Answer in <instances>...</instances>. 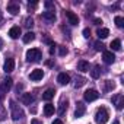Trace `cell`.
Returning <instances> with one entry per match:
<instances>
[{
    "mask_svg": "<svg viewBox=\"0 0 124 124\" xmlns=\"http://www.w3.org/2000/svg\"><path fill=\"white\" fill-rule=\"evenodd\" d=\"M108 117H109V112H108V109L104 108V107L98 108L96 112H95V121H96L98 124H105V123L108 121Z\"/></svg>",
    "mask_w": 124,
    "mask_h": 124,
    "instance_id": "6da1fadb",
    "label": "cell"
},
{
    "mask_svg": "<svg viewBox=\"0 0 124 124\" xmlns=\"http://www.w3.org/2000/svg\"><path fill=\"white\" fill-rule=\"evenodd\" d=\"M10 115H12V118H13L15 121L23 118V109H22L15 101H10Z\"/></svg>",
    "mask_w": 124,
    "mask_h": 124,
    "instance_id": "7a4b0ae2",
    "label": "cell"
},
{
    "mask_svg": "<svg viewBox=\"0 0 124 124\" xmlns=\"http://www.w3.org/2000/svg\"><path fill=\"white\" fill-rule=\"evenodd\" d=\"M41 57H42V54L38 48H31L26 51V60L29 63H37V61L41 60Z\"/></svg>",
    "mask_w": 124,
    "mask_h": 124,
    "instance_id": "3957f363",
    "label": "cell"
},
{
    "mask_svg": "<svg viewBox=\"0 0 124 124\" xmlns=\"http://www.w3.org/2000/svg\"><path fill=\"white\" fill-rule=\"evenodd\" d=\"M83 96H85V101L92 102V101H96V99L99 98V93H98L95 89H88V91L83 93Z\"/></svg>",
    "mask_w": 124,
    "mask_h": 124,
    "instance_id": "277c9868",
    "label": "cell"
},
{
    "mask_svg": "<svg viewBox=\"0 0 124 124\" xmlns=\"http://www.w3.org/2000/svg\"><path fill=\"white\" fill-rule=\"evenodd\" d=\"M112 104L115 105L117 109H123L124 108V96L121 93H117L115 96H112Z\"/></svg>",
    "mask_w": 124,
    "mask_h": 124,
    "instance_id": "5b68a950",
    "label": "cell"
},
{
    "mask_svg": "<svg viewBox=\"0 0 124 124\" xmlns=\"http://www.w3.org/2000/svg\"><path fill=\"white\" fill-rule=\"evenodd\" d=\"M12 83H13L12 78H6V79H3L2 85H0V91H2L3 93L9 92V91H10V88H12Z\"/></svg>",
    "mask_w": 124,
    "mask_h": 124,
    "instance_id": "8992f818",
    "label": "cell"
},
{
    "mask_svg": "<svg viewBox=\"0 0 124 124\" xmlns=\"http://www.w3.org/2000/svg\"><path fill=\"white\" fill-rule=\"evenodd\" d=\"M13 69H15V60L13 58H6L5 64H3V70L6 73H10V72H13Z\"/></svg>",
    "mask_w": 124,
    "mask_h": 124,
    "instance_id": "52a82bcc",
    "label": "cell"
},
{
    "mask_svg": "<svg viewBox=\"0 0 124 124\" xmlns=\"http://www.w3.org/2000/svg\"><path fill=\"white\" fill-rule=\"evenodd\" d=\"M67 104H69L67 98H66V99H64V98H61V101H60V104H58V108H57V114H58V115H63V114L66 112V109H67Z\"/></svg>",
    "mask_w": 124,
    "mask_h": 124,
    "instance_id": "ba28073f",
    "label": "cell"
},
{
    "mask_svg": "<svg viewBox=\"0 0 124 124\" xmlns=\"http://www.w3.org/2000/svg\"><path fill=\"white\" fill-rule=\"evenodd\" d=\"M102 57H104V61H105L107 64H112L114 61H115V55H114L112 51H104Z\"/></svg>",
    "mask_w": 124,
    "mask_h": 124,
    "instance_id": "9c48e42d",
    "label": "cell"
},
{
    "mask_svg": "<svg viewBox=\"0 0 124 124\" xmlns=\"http://www.w3.org/2000/svg\"><path fill=\"white\" fill-rule=\"evenodd\" d=\"M86 111V107L83 105V102H78L76 104V109H75V117L76 118H80Z\"/></svg>",
    "mask_w": 124,
    "mask_h": 124,
    "instance_id": "30bf717a",
    "label": "cell"
},
{
    "mask_svg": "<svg viewBox=\"0 0 124 124\" xmlns=\"http://www.w3.org/2000/svg\"><path fill=\"white\" fill-rule=\"evenodd\" d=\"M66 18L69 19V23H70V25H78V23H79V18H78V15H75V13L70 12V10L66 12Z\"/></svg>",
    "mask_w": 124,
    "mask_h": 124,
    "instance_id": "8fae6325",
    "label": "cell"
},
{
    "mask_svg": "<svg viewBox=\"0 0 124 124\" xmlns=\"http://www.w3.org/2000/svg\"><path fill=\"white\" fill-rule=\"evenodd\" d=\"M42 76H44V72H42L41 69H35V70H32L31 75H29L31 80H41Z\"/></svg>",
    "mask_w": 124,
    "mask_h": 124,
    "instance_id": "7c38bea8",
    "label": "cell"
},
{
    "mask_svg": "<svg viewBox=\"0 0 124 124\" xmlns=\"http://www.w3.org/2000/svg\"><path fill=\"white\" fill-rule=\"evenodd\" d=\"M57 82H58L60 85H67V83L70 82V76H69L67 73H60V75L57 76Z\"/></svg>",
    "mask_w": 124,
    "mask_h": 124,
    "instance_id": "4fadbf2b",
    "label": "cell"
},
{
    "mask_svg": "<svg viewBox=\"0 0 124 124\" xmlns=\"http://www.w3.org/2000/svg\"><path fill=\"white\" fill-rule=\"evenodd\" d=\"M8 12L10 13V15H18L19 13V5L18 3H15V2H12V3H9L8 5Z\"/></svg>",
    "mask_w": 124,
    "mask_h": 124,
    "instance_id": "5bb4252c",
    "label": "cell"
},
{
    "mask_svg": "<svg viewBox=\"0 0 124 124\" xmlns=\"http://www.w3.org/2000/svg\"><path fill=\"white\" fill-rule=\"evenodd\" d=\"M42 18L48 22H54L55 21V13H54V10H45L42 13Z\"/></svg>",
    "mask_w": 124,
    "mask_h": 124,
    "instance_id": "9a60e30c",
    "label": "cell"
},
{
    "mask_svg": "<svg viewBox=\"0 0 124 124\" xmlns=\"http://www.w3.org/2000/svg\"><path fill=\"white\" fill-rule=\"evenodd\" d=\"M21 101H22V104H23V105H31V104L34 102V96H32L31 93H22Z\"/></svg>",
    "mask_w": 124,
    "mask_h": 124,
    "instance_id": "2e32d148",
    "label": "cell"
},
{
    "mask_svg": "<svg viewBox=\"0 0 124 124\" xmlns=\"http://www.w3.org/2000/svg\"><path fill=\"white\" fill-rule=\"evenodd\" d=\"M19 35H21V28H19V26H13V28H10V31H9V37H10L12 39L19 38Z\"/></svg>",
    "mask_w": 124,
    "mask_h": 124,
    "instance_id": "e0dca14e",
    "label": "cell"
},
{
    "mask_svg": "<svg viewBox=\"0 0 124 124\" xmlns=\"http://www.w3.org/2000/svg\"><path fill=\"white\" fill-rule=\"evenodd\" d=\"M78 70H80V72H89V63L88 61H85V60H80L79 63H78Z\"/></svg>",
    "mask_w": 124,
    "mask_h": 124,
    "instance_id": "ac0fdd59",
    "label": "cell"
},
{
    "mask_svg": "<svg viewBox=\"0 0 124 124\" xmlns=\"http://www.w3.org/2000/svg\"><path fill=\"white\" fill-rule=\"evenodd\" d=\"M96 35H98L99 39H104V38H107V37L109 35V31H108L107 28H99V29L96 31Z\"/></svg>",
    "mask_w": 124,
    "mask_h": 124,
    "instance_id": "d6986e66",
    "label": "cell"
},
{
    "mask_svg": "<svg viewBox=\"0 0 124 124\" xmlns=\"http://www.w3.org/2000/svg\"><path fill=\"white\" fill-rule=\"evenodd\" d=\"M54 93H55L54 89H47V91L42 93V99H44V101H50V99H53Z\"/></svg>",
    "mask_w": 124,
    "mask_h": 124,
    "instance_id": "ffe728a7",
    "label": "cell"
},
{
    "mask_svg": "<svg viewBox=\"0 0 124 124\" xmlns=\"http://www.w3.org/2000/svg\"><path fill=\"white\" fill-rule=\"evenodd\" d=\"M54 111H55V108H54V105H53V104H47V105L44 107V114H45L47 117L53 115V114H54Z\"/></svg>",
    "mask_w": 124,
    "mask_h": 124,
    "instance_id": "44dd1931",
    "label": "cell"
},
{
    "mask_svg": "<svg viewBox=\"0 0 124 124\" xmlns=\"http://www.w3.org/2000/svg\"><path fill=\"white\" fill-rule=\"evenodd\" d=\"M34 39H35V34L31 32V31L23 35V42H25V44H28V42H31V41H34Z\"/></svg>",
    "mask_w": 124,
    "mask_h": 124,
    "instance_id": "7402d4cb",
    "label": "cell"
},
{
    "mask_svg": "<svg viewBox=\"0 0 124 124\" xmlns=\"http://www.w3.org/2000/svg\"><path fill=\"white\" fill-rule=\"evenodd\" d=\"M91 76H92L93 79H98V78L101 76V69H99V66H93V67H92V70H91Z\"/></svg>",
    "mask_w": 124,
    "mask_h": 124,
    "instance_id": "603a6c76",
    "label": "cell"
},
{
    "mask_svg": "<svg viewBox=\"0 0 124 124\" xmlns=\"http://www.w3.org/2000/svg\"><path fill=\"white\" fill-rule=\"evenodd\" d=\"M111 48H112L114 51H120V50H121V41H120V39H114V41L111 42Z\"/></svg>",
    "mask_w": 124,
    "mask_h": 124,
    "instance_id": "cb8c5ba5",
    "label": "cell"
},
{
    "mask_svg": "<svg viewBox=\"0 0 124 124\" xmlns=\"http://www.w3.org/2000/svg\"><path fill=\"white\" fill-rule=\"evenodd\" d=\"M104 85H105V88H104V89H105L107 92H108V91H112V89L115 88V83H114V82H111V80H105V82H104Z\"/></svg>",
    "mask_w": 124,
    "mask_h": 124,
    "instance_id": "d4e9b609",
    "label": "cell"
},
{
    "mask_svg": "<svg viewBox=\"0 0 124 124\" xmlns=\"http://www.w3.org/2000/svg\"><path fill=\"white\" fill-rule=\"evenodd\" d=\"M114 22H115V25H117L118 28H123V26H124V18H121V16H115Z\"/></svg>",
    "mask_w": 124,
    "mask_h": 124,
    "instance_id": "484cf974",
    "label": "cell"
},
{
    "mask_svg": "<svg viewBox=\"0 0 124 124\" xmlns=\"http://www.w3.org/2000/svg\"><path fill=\"white\" fill-rule=\"evenodd\" d=\"M85 82H86V80H85L83 78H76V79H75V88H80V86H83Z\"/></svg>",
    "mask_w": 124,
    "mask_h": 124,
    "instance_id": "4316f807",
    "label": "cell"
},
{
    "mask_svg": "<svg viewBox=\"0 0 124 124\" xmlns=\"http://www.w3.org/2000/svg\"><path fill=\"white\" fill-rule=\"evenodd\" d=\"M6 118V109H5V107L0 104V121H3Z\"/></svg>",
    "mask_w": 124,
    "mask_h": 124,
    "instance_id": "83f0119b",
    "label": "cell"
},
{
    "mask_svg": "<svg viewBox=\"0 0 124 124\" xmlns=\"http://www.w3.org/2000/svg\"><path fill=\"white\" fill-rule=\"evenodd\" d=\"M32 25H34L32 18H26V19H25V26H26V28H32Z\"/></svg>",
    "mask_w": 124,
    "mask_h": 124,
    "instance_id": "f1b7e54d",
    "label": "cell"
},
{
    "mask_svg": "<svg viewBox=\"0 0 124 124\" xmlns=\"http://www.w3.org/2000/svg\"><path fill=\"white\" fill-rule=\"evenodd\" d=\"M58 51H60V55H66L67 54V48L66 47H58Z\"/></svg>",
    "mask_w": 124,
    "mask_h": 124,
    "instance_id": "f546056e",
    "label": "cell"
},
{
    "mask_svg": "<svg viewBox=\"0 0 124 124\" xmlns=\"http://www.w3.org/2000/svg\"><path fill=\"white\" fill-rule=\"evenodd\" d=\"M95 50H96V51L104 50V44H102V42H95Z\"/></svg>",
    "mask_w": 124,
    "mask_h": 124,
    "instance_id": "4dcf8cb0",
    "label": "cell"
},
{
    "mask_svg": "<svg viewBox=\"0 0 124 124\" xmlns=\"http://www.w3.org/2000/svg\"><path fill=\"white\" fill-rule=\"evenodd\" d=\"M83 37H85V38H89V37H91V29H89V28H85V29H83Z\"/></svg>",
    "mask_w": 124,
    "mask_h": 124,
    "instance_id": "1f68e13d",
    "label": "cell"
},
{
    "mask_svg": "<svg viewBox=\"0 0 124 124\" xmlns=\"http://www.w3.org/2000/svg\"><path fill=\"white\" fill-rule=\"evenodd\" d=\"M44 5H45V8H47V9H50V10H54V5H53L51 2H45Z\"/></svg>",
    "mask_w": 124,
    "mask_h": 124,
    "instance_id": "d6a6232c",
    "label": "cell"
},
{
    "mask_svg": "<svg viewBox=\"0 0 124 124\" xmlns=\"http://www.w3.org/2000/svg\"><path fill=\"white\" fill-rule=\"evenodd\" d=\"M31 124H42V123H41V121H38L37 118H32V120H31Z\"/></svg>",
    "mask_w": 124,
    "mask_h": 124,
    "instance_id": "836d02e7",
    "label": "cell"
},
{
    "mask_svg": "<svg viewBox=\"0 0 124 124\" xmlns=\"http://www.w3.org/2000/svg\"><path fill=\"white\" fill-rule=\"evenodd\" d=\"M53 124H63V121L58 118V120H54V121H53Z\"/></svg>",
    "mask_w": 124,
    "mask_h": 124,
    "instance_id": "e575fe53",
    "label": "cell"
},
{
    "mask_svg": "<svg viewBox=\"0 0 124 124\" xmlns=\"http://www.w3.org/2000/svg\"><path fill=\"white\" fill-rule=\"evenodd\" d=\"M3 45H5V44H3V39L0 38V50H3Z\"/></svg>",
    "mask_w": 124,
    "mask_h": 124,
    "instance_id": "d590c367",
    "label": "cell"
},
{
    "mask_svg": "<svg viewBox=\"0 0 124 124\" xmlns=\"http://www.w3.org/2000/svg\"><path fill=\"white\" fill-rule=\"evenodd\" d=\"M95 23L99 25V23H102V21H101V19H95Z\"/></svg>",
    "mask_w": 124,
    "mask_h": 124,
    "instance_id": "8d00e7d4",
    "label": "cell"
},
{
    "mask_svg": "<svg viewBox=\"0 0 124 124\" xmlns=\"http://www.w3.org/2000/svg\"><path fill=\"white\" fill-rule=\"evenodd\" d=\"M3 19V13H2V10H0V21Z\"/></svg>",
    "mask_w": 124,
    "mask_h": 124,
    "instance_id": "74e56055",
    "label": "cell"
},
{
    "mask_svg": "<svg viewBox=\"0 0 124 124\" xmlns=\"http://www.w3.org/2000/svg\"><path fill=\"white\" fill-rule=\"evenodd\" d=\"M112 124H120V121H118V120H115V121H114Z\"/></svg>",
    "mask_w": 124,
    "mask_h": 124,
    "instance_id": "f35d334b",
    "label": "cell"
}]
</instances>
